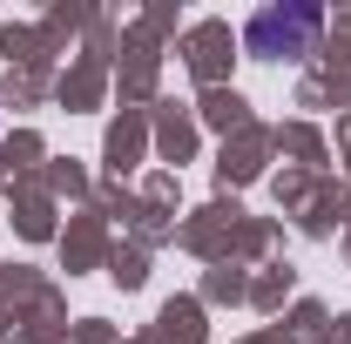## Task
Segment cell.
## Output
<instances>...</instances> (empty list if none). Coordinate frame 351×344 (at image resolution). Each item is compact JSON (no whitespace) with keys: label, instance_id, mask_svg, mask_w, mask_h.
Listing matches in <instances>:
<instances>
[{"label":"cell","instance_id":"1","mask_svg":"<svg viewBox=\"0 0 351 344\" xmlns=\"http://www.w3.org/2000/svg\"><path fill=\"white\" fill-rule=\"evenodd\" d=\"M317 27H324L317 7H263L243 41H250V54H311Z\"/></svg>","mask_w":351,"mask_h":344}]
</instances>
